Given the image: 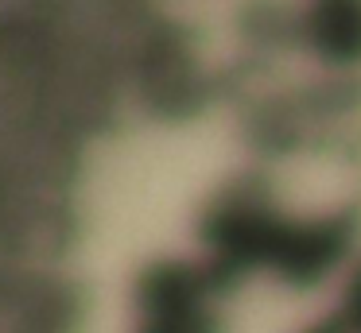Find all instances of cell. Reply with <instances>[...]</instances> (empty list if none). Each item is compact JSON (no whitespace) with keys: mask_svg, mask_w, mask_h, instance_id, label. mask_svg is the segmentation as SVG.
I'll return each instance as SVG.
<instances>
[{"mask_svg":"<svg viewBox=\"0 0 361 333\" xmlns=\"http://www.w3.org/2000/svg\"><path fill=\"white\" fill-rule=\"evenodd\" d=\"M311 35L334 58H361V0H319Z\"/></svg>","mask_w":361,"mask_h":333,"instance_id":"1","label":"cell"}]
</instances>
